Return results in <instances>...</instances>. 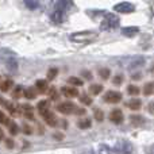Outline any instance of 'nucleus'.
I'll return each mask as SVG.
<instances>
[{
	"label": "nucleus",
	"instance_id": "f8f14e48",
	"mask_svg": "<svg viewBox=\"0 0 154 154\" xmlns=\"http://www.w3.org/2000/svg\"><path fill=\"white\" fill-rule=\"evenodd\" d=\"M65 18V14L61 12V11H54L53 14L50 15V19L53 23H62Z\"/></svg>",
	"mask_w": 154,
	"mask_h": 154
},
{
	"label": "nucleus",
	"instance_id": "9b49d317",
	"mask_svg": "<svg viewBox=\"0 0 154 154\" xmlns=\"http://www.w3.org/2000/svg\"><path fill=\"white\" fill-rule=\"evenodd\" d=\"M61 92H62V95L66 96V97H76V96H79L77 89L73 87H64Z\"/></svg>",
	"mask_w": 154,
	"mask_h": 154
},
{
	"label": "nucleus",
	"instance_id": "a18cd8bd",
	"mask_svg": "<svg viewBox=\"0 0 154 154\" xmlns=\"http://www.w3.org/2000/svg\"><path fill=\"white\" fill-rule=\"evenodd\" d=\"M85 154H93V152H91V150H89V152H87Z\"/></svg>",
	"mask_w": 154,
	"mask_h": 154
},
{
	"label": "nucleus",
	"instance_id": "c756f323",
	"mask_svg": "<svg viewBox=\"0 0 154 154\" xmlns=\"http://www.w3.org/2000/svg\"><path fill=\"white\" fill-rule=\"evenodd\" d=\"M7 125H8V127H10V133L12 134V135H15V134H18L19 128H18V126H16L15 123H12V122H8Z\"/></svg>",
	"mask_w": 154,
	"mask_h": 154
},
{
	"label": "nucleus",
	"instance_id": "423d86ee",
	"mask_svg": "<svg viewBox=\"0 0 154 154\" xmlns=\"http://www.w3.org/2000/svg\"><path fill=\"white\" fill-rule=\"evenodd\" d=\"M145 64V57H131L127 61V64H125V66L127 69H137L138 66H142Z\"/></svg>",
	"mask_w": 154,
	"mask_h": 154
},
{
	"label": "nucleus",
	"instance_id": "2f4dec72",
	"mask_svg": "<svg viewBox=\"0 0 154 154\" xmlns=\"http://www.w3.org/2000/svg\"><path fill=\"white\" fill-rule=\"evenodd\" d=\"M57 73H58V70H57L56 68H51V69H49V72H48V79H49V80L56 79Z\"/></svg>",
	"mask_w": 154,
	"mask_h": 154
},
{
	"label": "nucleus",
	"instance_id": "aec40b11",
	"mask_svg": "<svg viewBox=\"0 0 154 154\" xmlns=\"http://www.w3.org/2000/svg\"><path fill=\"white\" fill-rule=\"evenodd\" d=\"M101 91H103V87H101L100 84H92L89 87V92L92 93V95H99V93L101 92Z\"/></svg>",
	"mask_w": 154,
	"mask_h": 154
},
{
	"label": "nucleus",
	"instance_id": "ea45409f",
	"mask_svg": "<svg viewBox=\"0 0 154 154\" xmlns=\"http://www.w3.org/2000/svg\"><path fill=\"white\" fill-rule=\"evenodd\" d=\"M5 143H7V146H8V147H10V149H11V147H12V146H14V142H12V141H11V139H7V141H5Z\"/></svg>",
	"mask_w": 154,
	"mask_h": 154
},
{
	"label": "nucleus",
	"instance_id": "a878e982",
	"mask_svg": "<svg viewBox=\"0 0 154 154\" xmlns=\"http://www.w3.org/2000/svg\"><path fill=\"white\" fill-rule=\"evenodd\" d=\"M99 76H100L103 80H107L109 77V69H107V68H101V69L99 70Z\"/></svg>",
	"mask_w": 154,
	"mask_h": 154
},
{
	"label": "nucleus",
	"instance_id": "a19ab883",
	"mask_svg": "<svg viewBox=\"0 0 154 154\" xmlns=\"http://www.w3.org/2000/svg\"><path fill=\"white\" fill-rule=\"evenodd\" d=\"M54 137H56V138L58 139V141H60V139H62V138H64V135H61V134H56V135H54Z\"/></svg>",
	"mask_w": 154,
	"mask_h": 154
},
{
	"label": "nucleus",
	"instance_id": "c85d7f7f",
	"mask_svg": "<svg viewBox=\"0 0 154 154\" xmlns=\"http://www.w3.org/2000/svg\"><path fill=\"white\" fill-rule=\"evenodd\" d=\"M80 101H81L82 104H85V106H89V104H92V99H91L88 95L80 96Z\"/></svg>",
	"mask_w": 154,
	"mask_h": 154
},
{
	"label": "nucleus",
	"instance_id": "ddd939ff",
	"mask_svg": "<svg viewBox=\"0 0 154 154\" xmlns=\"http://www.w3.org/2000/svg\"><path fill=\"white\" fill-rule=\"evenodd\" d=\"M138 32H139L138 27H125V29H122V34L126 35V37H134Z\"/></svg>",
	"mask_w": 154,
	"mask_h": 154
},
{
	"label": "nucleus",
	"instance_id": "79ce46f5",
	"mask_svg": "<svg viewBox=\"0 0 154 154\" xmlns=\"http://www.w3.org/2000/svg\"><path fill=\"white\" fill-rule=\"evenodd\" d=\"M3 138H4V133H3V130L0 128V141H2Z\"/></svg>",
	"mask_w": 154,
	"mask_h": 154
},
{
	"label": "nucleus",
	"instance_id": "39448f33",
	"mask_svg": "<svg viewBox=\"0 0 154 154\" xmlns=\"http://www.w3.org/2000/svg\"><path fill=\"white\" fill-rule=\"evenodd\" d=\"M104 100L107 103H111V104H116L122 100V93L120 92H116V91H108L104 96Z\"/></svg>",
	"mask_w": 154,
	"mask_h": 154
},
{
	"label": "nucleus",
	"instance_id": "dca6fc26",
	"mask_svg": "<svg viewBox=\"0 0 154 154\" xmlns=\"http://www.w3.org/2000/svg\"><path fill=\"white\" fill-rule=\"evenodd\" d=\"M38 111L41 112V115H43L45 112L49 111V101L48 100H42L38 103Z\"/></svg>",
	"mask_w": 154,
	"mask_h": 154
},
{
	"label": "nucleus",
	"instance_id": "bb28decb",
	"mask_svg": "<svg viewBox=\"0 0 154 154\" xmlns=\"http://www.w3.org/2000/svg\"><path fill=\"white\" fill-rule=\"evenodd\" d=\"M5 64H7V68L10 70H15L16 69V66H18V64H16V61L15 60H7V61H5Z\"/></svg>",
	"mask_w": 154,
	"mask_h": 154
},
{
	"label": "nucleus",
	"instance_id": "0eeeda50",
	"mask_svg": "<svg viewBox=\"0 0 154 154\" xmlns=\"http://www.w3.org/2000/svg\"><path fill=\"white\" fill-rule=\"evenodd\" d=\"M70 7H73L72 0H58V2L56 3V5H54V8H56L54 11H61V12L65 14Z\"/></svg>",
	"mask_w": 154,
	"mask_h": 154
},
{
	"label": "nucleus",
	"instance_id": "f704fd0d",
	"mask_svg": "<svg viewBox=\"0 0 154 154\" xmlns=\"http://www.w3.org/2000/svg\"><path fill=\"white\" fill-rule=\"evenodd\" d=\"M49 95H50V97L53 99V100H57V99H58V95H57L56 88H51V89L49 91Z\"/></svg>",
	"mask_w": 154,
	"mask_h": 154
},
{
	"label": "nucleus",
	"instance_id": "412c9836",
	"mask_svg": "<svg viewBox=\"0 0 154 154\" xmlns=\"http://www.w3.org/2000/svg\"><path fill=\"white\" fill-rule=\"evenodd\" d=\"M35 87H37L38 91H41V92H45V91L48 89V82H46L45 80H38V81L35 82Z\"/></svg>",
	"mask_w": 154,
	"mask_h": 154
},
{
	"label": "nucleus",
	"instance_id": "c03bdc74",
	"mask_svg": "<svg viewBox=\"0 0 154 154\" xmlns=\"http://www.w3.org/2000/svg\"><path fill=\"white\" fill-rule=\"evenodd\" d=\"M134 79H141V75H134Z\"/></svg>",
	"mask_w": 154,
	"mask_h": 154
},
{
	"label": "nucleus",
	"instance_id": "72a5a7b5",
	"mask_svg": "<svg viewBox=\"0 0 154 154\" xmlns=\"http://www.w3.org/2000/svg\"><path fill=\"white\" fill-rule=\"evenodd\" d=\"M122 81H123V77L120 75L115 76L114 79H112V84H115V85H120V84H122Z\"/></svg>",
	"mask_w": 154,
	"mask_h": 154
},
{
	"label": "nucleus",
	"instance_id": "f3484780",
	"mask_svg": "<svg viewBox=\"0 0 154 154\" xmlns=\"http://www.w3.org/2000/svg\"><path fill=\"white\" fill-rule=\"evenodd\" d=\"M141 104H142V101L139 100V99H133V100H130L128 101V108H131V109H134V111H135V109H139L141 108Z\"/></svg>",
	"mask_w": 154,
	"mask_h": 154
},
{
	"label": "nucleus",
	"instance_id": "4c0bfd02",
	"mask_svg": "<svg viewBox=\"0 0 154 154\" xmlns=\"http://www.w3.org/2000/svg\"><path fill=\"white\" fill-rule=\"evenodd\" d=\"M146 154H154V145L146 147Z\"/></svg>",
	"mask_w": 154,
	"mask_h": 154
},
{
	"label": "nucleus",
	"instance_id": "2eb2a0df",
	"mask_svg": "<svg viewBox=\"0 0 154 154\" xmlns=\"http://www.w3.org/2000/svg\"><path fill=\"white\" fill-rule=\"evenodd\" d=\"M24 5H26L29 10L34 11L37 8H39V2L38 0H24Z\"/></svg>",
	"mask_w": 154,
	"mask_h": 154
},
{
	"label": "nucleus",
	"instance_id": "5701e85b",
	"mask_svg": "<svg viewBox=\"0 0 154 154\" xmlns=\"http://www.w3.org/2000/svg\"><path fill=\"white\" fill-rule=\"evenodd\" d=\"M68 82H69L70 85H75V87H80V85L84 84V81H82V80H80L79 77H70V79L68 80Z\"/></svg>",
	"mask_w": 154,
	"mask_h": 154
},
{
	"label": "nucleus",
	"instance_id": "9d476101",
	"mask_svg": "<svg viewBox=\"0 0 154 154\" xmlns=\"http://www.w3.org/2000/svg\"><path fill=\"white\" fill-rule=\"evenodd\" d=\"M42 116H43L45 122L48 123L49 126H56V125H57V118H56V115H54L53 112L48 111V112H45V114H43Z\"/></svg>",
	"mask_w": 154,
	"mask_h": 154
},
{
	"label": "nucleus",
	"instance_id": "4468645a",
	"mask_svg": "<svg viewBox=\"0 0 154 154\" xmlns=\"http://www.w3.org/2000/svg\"><path fill=\"white\" fill-rule=\"evenodd\" d=\"M130 120L134 126H142V125H145V122H146V119H145L142 115H131Z\"/></svg>",
	"mask_w": 154,
	"mask_h": 154
},
{
	"label": "nucleus",
	"instance_id": "cd10ccee",
	"mask_svg": "<svg viewBox=\"0 0 154 154\" xmlns=\"http://www.w3.org/2000/svg\"><path fill=\"white\" fill-rule=\"evenodd\" d=\"M93 115H95L96 120H99V122H101V120L104 119V114H103V111H101V109H99V108H96L95 111H93Z\"/></svg>",
	"mask_w": 154,
	"mask_h": 154
},
{
	"label": "nucleus",
	"instance_id": "58836bf2",
	"mask_svg": "<svg viewBox=\"0 0 154 154\" xmlns=\"http://www.w3.org/2000/svg\"><path fill=\"white\" fill-rule=\"evenodd\" d=\"M23 131H24L26 134H30V133H31V128H30L29 126H24V127H23Z\"/></svg>",
	"mask_w": 154,
	"mask_h": 154
},
{
	"label": "nucleus",
	"instance_id": "4be33fe9",
	"mask_svg": "<svg viewBox=\"0 0 154 154\" xmlns=\"http://www.w3.org/2000/svg\"><path fill=\"white\" fill-rule=\"evenodd\" d=\"M12 87V81L11 80H5L4 82H2L0 84V91H3V92H7L10 88Z\"/></svg>",
	"mask_w": 154,
	"mask_h": 154
},
{
	"label": "nucleus",
	"instance_id": "37998d69",
	"mask_svg": "<svg viewBox=\"0 0 154 154\" xmlns=\"http://www.w3.org/2000/svg\"><path fill=\"white\" fill-rule=\"evenodd\" d=\"M82 75H85V77H87V79H91V75L88 72H82Z\"/></svg>",
	"mask_w": 154,
	"mask_h": 154
},
{
	"label": "nucleus",
	"instance_id": "6ab92c4d",
	"mask_svg": "<svg viewBox=\"0 0 154 154\" xmlns=\"http://www.w3.org/2000/svg\"><path fill=\"white\" fill-rule=\"evenodd\" d=\"M77 126H79L80 128H82V130H85V128H89L91 127V119H88V118L80 119L79 122H77Z\"/></svg>",
	"mask_w": 154,
	"mask_h": 154
},
{
	"label": "nucleus",
	"instance_id": "6e6552de",
	"mask_svg": "<svg viewBox=\"0 0 154 154\" xmlns=\"http://www.w3.org/2000/svg\"><path fill=\"white\" fill-rule=\"evenodd\" d=\"M57 109H58L61 114H72L75 111V104L70 103V101H65V103H61L57 106Z\"/></svg>",
	"mask_w": 154,
	"mask_h": 154
},
{
	"label": "nucleus",
	"instance_id": "a211bd4d",
	"mask_svg": "<svg viewBox=\"0 0 154 154\" xmlns=\"http://www.w3.org/2000/svg\"><path fill=\"white\" fill-rule=\"evenodd\" d=\"M153 93H154V81H150L143 87V95L149 96V95H153Z\"/></svg>",
	"mask_w": 154,
	"mask_h": 154
},
{
	"label": "nucleus",
	"instance_id": "7ed1b4c3",
	"mask_svg": "<svg viewBox=\"0 0 154 154\" xmlns=\"http://www.w3.org/2000/svg\"><path fill=\"white\" fill-rule=\"evenodd\" d=\"M114 150L116 154H131L133 153V145L128 141H126V139H119L115 143Z\"/></svg>",
	"mask_w": 154,
	"mask_h": 154
},
{
	"label": "nucleus",
	"instance_id": "b1692460",
	"mask_svg": "<svg viewBox=\"0 0 154 154\" xmlns=\"http://www.w3.org/2000/svg\"><path fill=\"white\" fill-rule=\"evenodd\" d=\"M24 96H26L27 99H35V96H37V92H35L34 88H29V89L24 91Z\"/></svg>",
	"mask_w": 154,
	"mask_h": 154
},
{
	"label": "nucleus",
	"instance_id": "393cba45",
	"mask_svg": "<svg viewBox=\"0 0 154 154\" xmlns=\"http://www.w3.org/2000/svg\"><path fill=\"white\" fill-rule=\"evenodd\" d=\"M99 154H111V149L108 145H100L99 146Z\"/></svg>",
	"mask_w": 154,
	"mask_h": 154
},
{
	"label": "nucleus",
	"instance_id": "e433bc0d",
	"mask_svg": "<svg viewBox=\"0 0 154 154\" xmlns=\"http://www.w3.org/2000/svg\"><path fill=\"white\" fill-rule=\"evenodd\" d=\"M147 111L154 115V103H149V106H147Z\"/></svg>",
	"mask_w": 154,
	"mask_h": 154
},
{
	"label": "nucleus",
	"instance_id": "1a4fd4ad",
	"mask_svg": "<svg viewBox=\"0 0 154 154\" xmlns=\"http://www.w3.org/2000/svg\"><path fill=\"white\" fill-rule=\"evenodd\" d=\"M109 120L112 123H116V125H120L123 122V112L120 109H112L111 114H109Z\"/></svg>",
	"mask_w": 154,
	"mask_h": 154
},
{
	"label": "nucleus",
	"instance_id": "f257e3e1",
	"mask_svg": "<svg viewBox=\"0 0 154 154\" xmlns=\"http://www.w3.org/2000/svg\"><path fill=\"white\" fill-rule=\"evenodd\" d=\"M97 38V32L95 31H79L70 35V41L77 43H89Z\"/></svg>",
	"mask_w": 154,
	"mask_h": 154
},
{
	"label": "nucleus",
	"instance_id": "20e7f679",
	"mask_svg": "<svg viewBox=\"0 0 154 154\" xmlns=\"http://www.w3.org/2000/svg\"><path fill=\"white\" fill-rule=\"evenodd\" d=\"M114 10L119 14H131L135 11V7L134 4L131 3H127V2H122V3H118V4L114 5Z\"/></svg>",
	"mask_w": 154,
	"mask_h": 154
},
{
	"label": "nucleus",
	"instance_id": "f03ea898",
	"mask_svg": "<svg viewBox=\"0 0 154 154\" xmlns=\"http://www.w3.org/2000/svg\"><path fill=\"white\" fill-rule=\"evenodd\" d=\"M119 22L120 20L116 15H114V14H106L104 19L100 23V30H103V31H112L116 27H119Z\"/></svg>",
	"mask_w": 154,
	"mask_h": 154
},
{
	"label": "nucleus",
	"instance_id": "7c9ffc66",
	"mask_svg": "<svg viewBox=\"0 0 154 154\" xmlns=\"http://www.w3.org/2000/svg\"><path fill=\"white\" fill-rule=\"evenodd\" d=\"M22 93H23V88H22V87H16L15 91H14V93H12L14 99H19L22 96Z\"/></svg>",
	"mask_w": 154,
	"mask_h": 154
},
{
	"label": "nucleus",
	"instance_id": "473e14b6",
	"mask_svg": "<svg viewBox=\"0 0 154 154\" xmlns=\"http://www.w3.org/2000/svg\"><path fill=\"white\" fill-rule=\"evenodd\" d=\"M128 93H130V95H133V96L138 95V93H139V88L135 87V85H130V87H128Z\"/></svg>",
	"mask_w": 154,
	"mask_h": 154
},
{
	"label": "nucleus",
	"instance_id": "c9c22d12",
	"mask_svg": "<svg viewBox=\"0 0 154 154\" xmlns=\"http://www.w3.org/2000/svg\"><path fill=\"white\" fill-rule=\"evenodd\" d=\"M10 120L7 119V116L4 115V112H2L0 111V123H8Z\"/></svg>",
	"mask_w": 154,
	"mask_h": 154
}]
</instances>
